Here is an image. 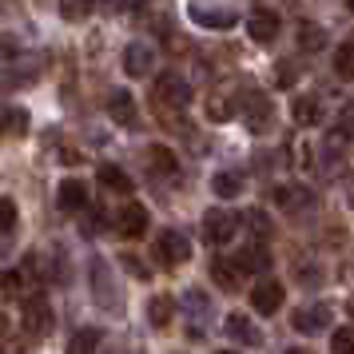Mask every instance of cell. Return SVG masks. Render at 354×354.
<instances>
[{"label": "cell", "mask_w": 354, "mask_h": 354, "mask_svg": "<svg viewBox=\"0 0 354 354\" xmlns=\"http://www.w3.org/2000/svg\"><path fill=\"white\" fill-rule=\"evenodd\" d=\"M235 231H239V215H235V211L211 207L207 215H203V235H207V243H215V247H227V243L235 239Z\"/></svg>", "instance_id": "cell-4"}, {"label": "cell", "mask_w": 354, "mask_h": 354, "mask_svg": "<svg viewBox=\"0 0 354 354\" xmlns=\"http://www.w3.org/2000/svg\"><path fill=\"white\" fill-rule=\"evenodd\" d=\"M176 319V299L171 295H151L147 299V322L156 326V330H167Z\"/></svg>", "instance_id": "cell-13"}, {"label": "cell", "mask_w": 354, "mask_h": 354, "mask_svg": "<svg viewBox=\"0 0 354 354\" xmlns=\"http://www.w3.org/2000/svg\"><path fill=\"white\" fill-rule=\"evenodd\" d=\"M335 72L342 80H354V44H342L335 52Z\"/></svg>", "instance_id": "cell-28"}, {"label": "cell", "mask_w": 354, "mask_h": 354, "mask_svg": "<svg viewBox=\"0 0 354 354\" xmlns=\"http://www.w3.org/2000/svg\"><path fill=\"white\" fill-rule=\"evenodd\" d=\"M330 351H335V354H354V326L335 330V338H330Z\"/></svg>", "instance_id": "cell-31"}, {"label": "cell", "mask_w": 354, "mask_h": 354, "mask_svg": "<svg viewBox=\"0 0 354 354\" xmlns=\"http://www.w3.org/2000/svg\"><path fill=\"white\" fill-rule=\"evenodd\" d=\"M12 231H17V203L0 195V235H12Z\"/></svg>", "instance_id": "cell-29"}, {"label": "cell", "mask_w": 354, "mask_h": 354, "mask_svg": "<svg viewBox=\"0 0 354 354\" xmlns=\"http://www.w3.org/2000/svg\"><path fill=\"white\" fill-rule=\"evenodd\" d=\"M124 72H128L131 80H144V76H151V72H156V48H151V44H144V40L128 44V48H124Z\"/></svg>", "instance_id": "cell-5"}, {"label": "cell", "mask_w": 354, "mask_h": 354, "mask_svg": "<svg viewBox=\"0 0 354 354\" xmlns=\"http://www.w3.org/2000/svg\"><path fill=\"white\" fill-rule=\"evenodd\" d=\"M100 183H104L108 192H115V195H128L131 192V176H128V171H120L115 163H104V167H100Z\"/></svg>", "instance_id": "cell-21"}, {"label": "cell", "mask_w": 354, "mask_h": 354, "mask_svg": "<svg viewBox=\"0 0 354 354\" xmlns=\"http://www.w3.org/2000/svg\"><path fill=\"white\" fill-rule=\"evenodd\" d=\"M310 199H315V195L306 192V187H279V192H274V203L283 211H303V207H310Z\"/></svg>", "instance_id": "cell-20"}, {"label": "cell", "mask_w": 354, "mask_h": 354, "mask_svg": "<svg viewBox=\"0 0 354 354\" xmlns=\"http://www.w3.org/2000/svg\"><path fill=\"white\" fill-rule=\"evenodd\" d=\"M120 235H124V239L147 235V207L144 203H128V207L120 211Z\"/></svg>", "instance_id": "cell-12"}, {"label": "cell", "mask_w": 354, "mask_h": 354, "mask_svg": "<svg viewBox=\"0 0 354 354\" xmlns=\"http://www.w3.org/2000/svg\"><path fill=\"white\" fill-rule=\"evenodd\" d=\"M211 192L219 195V199H235L243 192V176L239 171H219V176L211 179Z\"/></svg>", "instance_id": "cell-22"}, {"label": "cell", "mask_w": 354, "mask_h": 354, "mask_svg": "<svg viewBox=\"0 0 354 354\" xmlns=\"http://www.w3.org/2000/svg\"><path fill=\"white\" fill-rule=\"evenodd\" d=\"M290 115H295V124H299V128H315V124H322V104L315 96H295Z\"/></svg>", "instance_id": "cell-17"}, {"label": "cell", "mask_w": 354, "mask_h": 354, "mask_svg": "<svg viewBox=\"0 0 354 354\" xmlns=\"http://www.w3.org/2000/svg\"><path fill=\"white\" fill-rule=\"evenodd\" d=\"M92 12V0H60V17L64 20H84Z\"/></svg>", "instance_id": "cell-30"}, {"label": "cell", "mask_w": 354, "mask_h": 354, "mask_svg": "<svg viewBox=\"0 0 354 354\" xmlns=\"http://www.w3.org/2000/svg\"><path fill=\"white\" fill-rule=\"evenodd\" d=\"M231 263L239 267V274H259V271H267V267H271V255H267L259 243H251V247H243Z\"/></svg>", "instance_id": "cell-15"}, {"label": "cell", "mask_w": 354, "mask_h": 354, "mask_svg": "<svg viewBox=\"0 0 354 354\" xmlns=\"http://www.w3.org/2000/svg\"><path fill=\"white\" fill-rule=\"evenodd\" d=\"M24 131H28V112H24V108H4V112H0V136L20 140Z\"/></svg>", "instance_id": "cell-19"}, {"label": "cell", "mask_w": 354, "mask_h": 354, "mask_svg": "<svg viewBox=\"0 0 354 354\" xmlns=\"http://www.w3.org/2000/svg\"><path fill=\"white\" fill-rule=\"evenodd\" d=\"M295 330H303V335H315L322 326H330V310L326 306H303V310H295Z\"/></svg>", "instance_id": "cell-16"}, {"label": "cell", "mask_w": 354, "mask_h": 354, "mask_svg": "<svg viewBox=\"0 0 354 354\" xmlns=\"http://www.w3.org/2000/svg\"><path fill=\"white\" fill-rule=\"evenodd\" d=\"M247 223L255 227V231H263V235L271 231V227H267V215H259V211H251V215H247Z\"/></svg>", "instance_id": "cell-35"}, {"label": "cell", "mask_w": 354, "mask_h": 354, "mask_svg": "<svg viewBox=\"0 0 354 354\" xmlns=\"http://www.w3.org/2000/svg\"><path fill=\"white\" fill-rule=\"evenodd\" d=\"M279 12H271V8H259V12H251V20H247V32H251V40L255 44H271L274 36H279Z\"/></svg>", "instance_id": "cell-9"}, {"label": "cell", "mask_w": 354, "mask_h": 354, "mask_svg": "<svg viewBox=\"0 0 354 354\" xmlns=\"http://www.w3.org/2000/svg\"><path fill=\"white\" fill-rule=\"evenodd\" d=\"M96 351H100V330L84 326V330H76V335H72V342H68L64 354H96Z\"/></svg>", "instance_id": "cell-23"}, {"label": "cell", "mask_w": 354, "mask_h": 354, "mask_svg": "<svg viewBox=\"0 0 354 354\" xmlns=\"http://www.w3.org/2000/svg\"><path fill=\"white\" fill-rule=\"evenodd\" d=\"M299 44H303V52H319L322 44H326V32H322L319 24L303 20V24H299Z\"/></svg>", "instance_id": "cell-25"}, {"label": "cell", "mask_w": 354, "mask_h": 354, "mask_svg": "<svg viewBox=\"0 0 354 354\" xmlns=\"http://www.w3.org/2000/svg\"><path fill=\"white\" fill-rule=\"evenodd\" d=\"M0 354H4V351H0Z\"/></svg>", "instance_id": "cell-41"}, {"label": "cell", "mask_w": 354, "mask_h": 354, "mask_svg": "<svg viewBox=\"0 0 354 354\" xmlns=\"http://www.w3.org/2000/svg\"><path fill=\"white\" fill-rule=\"evenodd\" d=\"M8 335V319H4V315H0V338Z\"/></svg>", "instance_id": "cell-36"}, {"label": "cell", "mask_w": 354, "mask_h": 354, "mask_svg": "<svg viewBox=\"0 0 354 354\" xmlns=\"http://www.w3.org/2000/svg\"><path fill=\"white\" fill-rule=\"evenodd\" d=\"M251 306H255L259 315H274V310L283 306V283H274V279H263V283L251 290Z\"/></svg>", "instance_id": "cell-10"}, {"label": "cell", "mask_w": 354, "mask_h": 354, "mask_svg": "<svg viewBox=\"0 0 354 354\" xmlns=\"http://www.w3.org/2000/svg\"><path fill=\"white\" fill-rule=\"evenodd\" d=\"M108 115H112V120L120 124V128H136V124H140V108H136L131 92L115 88L112 96H108Z\"/></svg>", "instance_id": "cell-7"}, {"label": "cell", "mask_w": 354, "mask_h": 354, "mask_svg": "<svg viewBox=\"0 0 354 354\" xmlns=\"http://www.w3.org/2000/svg\"><path fill=\"white\" fill-rule=\"evenodd\" d=\"M147 167H151V171H163V176H171V171H176V156H171V151H167V147H147Z\"/></svg>", "instance_id": "cell-26"}, {"label": "cell", "mask_w": 354, "mask_h": 354, "mask_svg": "<svg viewBox=\"0 0 354 354\" xmlns=\"http://www.w3.org/2000/svg\"><path fill=\"white\" fill-rule=\"evenodd\" d=\"M239 112V104L231 96H223V92H215V96H207V115L215 120V124H223V120H231V115Z\"/></svg>", "instance_id": "cell-24"}, {"label": "cell", "mask_w": 354, "mask_h": 354, "mask_svg": "<svg viewBox=\"0 0 354 354\" xmlns=\"http://www.w3.org/2000/svg\"><path fill=\"white\" fill-rule=\"evenodd\" d=\"M211 279H215V287H223V290H239V283H243V274H239V267L231 263V259H211Z\"/></svg>", "instance_id": "cell-18"}, {"label": "cell", "mask_w": 354, "mask_h": 354, "mask_svg": "<svg viewBox=\"0 0 354 354\" xmlns=\"http://www.w3.org/2000/svg\"><path fill=\"white\" fill-rule=\"evenodd\" d=\"M243 108V115H247V128L251 131H267L271 128V120H274V108H271V100L263 96V92H255V88H247L239 100H235Z\"/></svg>", "instance_id": "cell-3"}, {"label": "cell", "mask_w": 354, "mask_h": 354, "mask_svg": "<svg viewBox=\"0 0 354 354\" xmlns=\"http://www.w3.org/2000/svg\"><path fill=\"white\" fill-rule=\"evenodd\" d=\"M20 315H24V330H28V335H48V330H52V306H48L44 295L24 299Z\"/></svg>", "instance_id": "cell-6"}, {"label": "cell", "mask_w": 354, "mask_h": 354, "mask_svg": "<svg viewBox=\"0 0 354 354\" xmlns=\"http://www.w3.org/2000/svg\"><path fill=\"white\" fill-rule=\"evenodd\" d=\"M192 84L183 80L179 72H163L160 84H156V112L160 115H171V112H183L192 104Z\"/></svg>", "instance_id": "cell-1"}, {"label": "cell", "mask_w": 354, "mask_h": 354, "mask_svg": "<svg viewBox=\"0 0 354 354\" xmlns=\"http://www.w3.org/2000/svg\"><path fill=\"white\" fill-rule=\"evenodd\" d=\"M219 354H235V351H219Z\"/></svg>", "instance_id": "cell-40"}, {"label": "cell", "mask_w": 354, "mask_h": 354, "mask_svg": "<svg viewBox=\"0 0 354 354\" xmlns=\"http://www.w3.org/2000/svg\"><path fill=\"white\" fill-rule=\"evenodd\" d=\"M56 207L60 211H84L88 207V187H84L80 179H64V183L56 187Z\"/></svg>", "instance_id": "cell-11"}, {"label": "cell", "mask_w": 354, "mask_h": 354, "mask_svg": "<svg viewBox=\"0 0 354 354\" xmlns=\"http://www.w3.org/2000/svg\"><path fill=\"white\" fill-rule=\"evenodd\" d=\"M92 283H96V299H104L108 306H115L112 279H108V271H104V263H92Z\"/></svg>", "instance_id": "cell-27"}, {"label": "cell", "mask_w": 354, "mask_h": 354, "mask_svg": "<svg viewBox=\"0 0 354 354\" xmlns=\"http://www.w3.org/2000/svg\"><path fill=\"white\" fill-rule=\"evenodd\" d=\"M287 354H315V351H303V346H295V351H287Z\"/></svg>", "instance_id": "cell-37"}, {"label": "cell", "mask_w": 354, "mask_h": 354, "mask_svg": "<svg viewBox=\"0 0 354 354\" xmlns=\"http://www.w3.org/2000/svg\"><path fill=\"white\" fill-rule=\"evenodd\" d=\"M124 267H128V271L136 274V279H147V267H144V263H140L136 255H124Z\"/></svg>", "instance_id": "cell-32"}, {"label": "cell", "mask_w": 354, "mask_h": 354, "mask_svg": "<svg viewBox=\"0 0 354 354\" xmlns=\"http://www.w3.org/2000/svg\"><path fill=\"white\" fill-rule=\"evenodd\" d=\"M192 20L195 24H203V28H235V12L231 8H215V4H203V0H195L192 4Z\"/></svg>", "instance_id": "cell-8"}, {"label": "cell", "mask_w": 354, "mask_h": 354, "mask_svg": "<svg viewBox=\"0 0 354 354\" xmlns=\"http://www.w3.org/2000/svg\"><path fill=\"white\" fill-rule=\"evenodd\" d=\"M346 8H351V12H354V0H346Z\"/></svg>", "instance_id": "cell-38"}, {"label": "cell", "mask_w": 354, "mask_h": 354, "mask_svg": "<svg viewBox=\"0 0 354 354\" xmlns=\"http://www.w3.org/2000/svg\"><path fill=\"white\" fill-rule=\"evenodd\" d=\"M351 319H354V299H351Z\"/></svg>", "instance_id": "cell-39"}, {"label": "cell", "mask_w": 354, "mask_h": 354, "mask_svg": "<svg viewBox=\"0 0 354 354\" xmlns=\"http://www.w3.org/2000/svg\"><path fill=\"white\" fill-rule=\"evenodd\" d=\"M151 255H156V263H160L163 271H176V267H183V263H187L192 247H187V239H183L179 231H163V235H156Z\"/></svg>", "instance_id": "cell-2"}, {"label": "cell", "mask_w": 354, "mask_h": 354, "mask_svg": "<svg viewBox=\"0 0 354 354\" xmlns=\"http://www.w3.org/2000/svg\"><path fill=\"white\" fill-rule=\"evenodd\" d=\"M223 326H227V335L239 338V342H247V346H263V330H259L247 315H227Z\"/></svg>", "instance_id": "cell-14"}, {"label": "cell", "mask_w": 354, "mask_h": 354, "mask_svg": "<svg viewBox=\"0 0 354 354\" xmlns=\"http://www.w3.org/2000/svg\"><path fill=\"white\" fill-rule=\"evenodd\" d=\"M17 56V40L12 36H0V60H12Z\"/></svg>", "instance_id": "cell-33"}, {"label": "cell", "mask_w": 354, "mask_h": 354, "mask_svg": "<svg viewBox=\"0 0 354 354\" xmlns=\"http://www.w3.org/2000/svg\"><path fill=\"white\" fill-rule=\"evenodd\" d=\"M299 80V68H290V64H279V84L287 88V84H295Z\"/></svg>", "instance_id": "cell-34"}]
</instances>
